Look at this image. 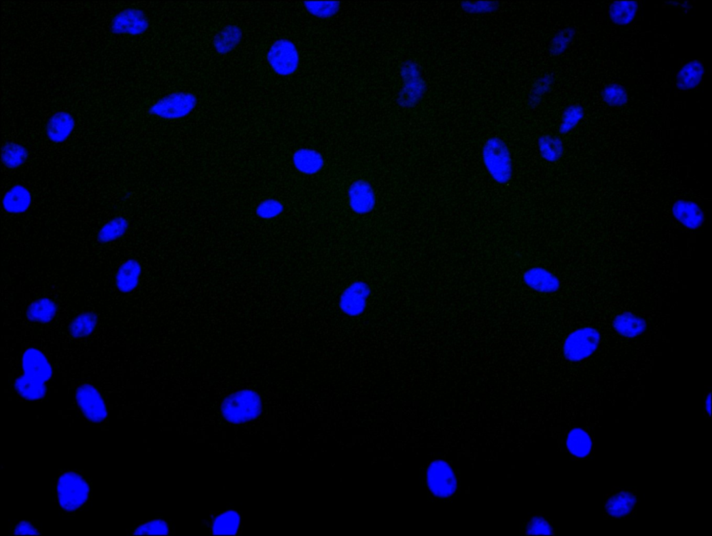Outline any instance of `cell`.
Masks as SVG:
<instances>
[{
    "mask_svg": "<svg viewBox=\"0 0 712 536\" xmlns=\"http://www.w3.org/2000/svg\"><path fill=\"white\" fill-rule=\"evenodd\" d=\"M262 412L259 395L251 390H243L227 397L222 405L225 418L234 423H240L257 418Z\"/></svg>",
    "mask_w": 712,
    "mask_h": 536,
    "instance_id": "1",
    "label": "cell"
},
{
    "mask_svg": "<svg viewBox=\"0 0 712 536\" xmlns=\"http://www.w3.org/2000/svg\"><path fill=\"white\" fill-rule=\"evenodd\" d=\"M483 161L492 178L501 184L508 183L512 175V159L508 148L499 139H489L483 148Z\"/></svg>",
    "mask_w": 712,
    "mask_h": 536,
    "instance_id": "2",
    "label": "cell"
},
{
    "mask_svg": "<svg viewBox=\"0 0 712 536\" xmlns=\"http://www.w3.org/2000/svg\"><path fill=\"white\" fill-rule=\"evenodd\" d=\"M89 493L88 484L78 474L67 472L59 478L58 500L65 511L72 512L80 508L87 502Z\"/></svg>",
    "mask_w": 712,
    "mask_h": 536,
    "instance_id": "3",
    "label": "cell"
},
{
    "mask_svg": "<svg viewBox=\"0 0 712 536\" xmlns=\"http://www.w3.org/2000/svg\"><path fill=\"white\" fill-rule=\"evenodd\" d=\"M196 104L197 99L192 93L177 92L157 101L150 107V112L163 119H179L190 115Z\"/></svg>",
    "mask_w": 712,
    "mask_h": 536,
    "instance_id": "4",
    "label": "cell"
},
{
    "mask_svg": "<svg viewBox=\"0 0 712 536\" xmlns=\"http://www.w3.org/2000/svg\"><path fill=\"white\" fill-rule=\"evenodd\" d=\"M600 340L599 331L594 328L577 329L566 338L564 345V356L572 362L584 360L595 352Z\"/></svg>",
    "mask_w": 712,
    "mask_h": 536,
    "instance_id": "5",
    "label": "cell"
},
{
    "mask_svg": "<svg viewBox=\"0 0 712 536\" xmlns=\"http://www.w3.org/2000/svg\"><path fill=\"white\" fill-rule=\"evenodd\" d=\"M267 61L273 71L282 76H288L297 71L299 57L295 44L287 39L273 43L267 52Z\"/></svg>",
    "mask_w": 712,
    "mask_h": 536,
    "instance_id": "6",
    "label": "cell"
},
{
    "mask_svg": "<svg viewBox=\"0 0 712 536\" xmlns=\"http://www.w3.org/2000/svg\"><path fill=\"white\" fill-rule=\"evenodd\" d=\"M427 483L434 496L448 498L457 487V478L450 466L443 461L433 462L427 471Z\"/></svg>",
    "mask_w": 712,
    "mask_h": 536,
    "instance_id": "7",
    "label": "cell"
},
{
    "mask_svg": "<svg viewBox=\"0 0 712 536\" xmlns=\"http://www.w3.org/2000/svg\"><path fill=\"white\" fill-rule=\"evenodd\" d=\"M79 407L90 421L100 423L107 416L104 402L97 391L91 385L81 386L76 392Z\"/></svg>",
    "mask_w": 712,
    "mask_h": 536,
    "instance_id": "8",
    "label": "cell"
},
{
    "mask_svg": "<svg viewBox=\"0 0 712 536\" xmlns=\"http://www.w3.org/2000/svg\"><path fill=\"white\" fill-rule=\"evenodd\" d=\"M24 376L45 383L51 379L52 369L45 355L34 348L27 349L23 356Z\"/></svg>",
    "mask_w": 712,
    "mask_h": 536,
    "instance_id": "9",
    "label": "cell"
},
{
    "mask_svg": "<svg viewBox=\"0 0 712 536\" xmlns=\"http://www.w3.org/2000/svg\"><path fill=\"white\" fill-rule=\"evenodd\" d=\"M148 27L145 14L139 10H126L115 19L113 29L119 34L137 35L143 33Z\"/></svg>",
    "mask_w": 712,
    "mask_h": 536,
    "instance_id": "10",
    "label": "cell"
},
{
    "mask_svg": "<svg viewBox=\"0 0 712 536\" xmlns=\"http://www.w3.org/2000/svg\"><path fill=\"white\" fill-rule=\"evenodd\" d=\"M74 128L73 117L67 113H58L48 121L46 127L47 136L51 141L60 143L68 139Z\"/></svg>",
    "mask_w": 712,
    "mask_h": 536,
    "instance_id": "11",
    "label": "cell"
},
{
    "mask_svg": "<svg viewBox=\"0 0 712 536\" xmlns=\"http://www.w3.org/2000/svg\"><path fill=\"white\" fill-rule=\"evenodd\" d=\"M349 199L352 209L360 213L369 212L375 205L372 188L364 181H357L351 186Z\"/></svg>",
    "mask_w": 712,
    "mask_h": 536,
    "instance_id": "12",
    "label": "cell"
},
{
    "mask_svg": "<svg viewBox=\"0 0 712 536\" xmlns=\"http://www.w3.org/2000/svg\"><path fill=\"white\" fill-rule=\"evenodd\" d=\"M141 274L140 264L135 259H129L119 268L116 276V284L123 293L133 292L138 286Z\"/></svg>",
    "mask_w": 712,
    "mask_h": 536,
    "instance_id": "13",
    "label": "cell"
},
{
    "mask_svg": "<svg viewBox=\"0 0 712 536\" xmlns=\"http://www.w3.org/2000/svg\"><path fill=\"white\" fill-rule=\"evenodd\" d=\"M614 328L623 337L634 338L646 331L647 324L640 316L630 312H624L615 318Z\"/></svg>",
    "mask_w": 712,
    "mask_h": 536,
    "instance_id": "14",
    "label": "cell"
},
{
    "mask_svg": "<svg viewBox=\"0 0 712 536\" xmlns=\"http://www.w3.org/2000/svg\"><path fill=\"white\" fill-rule=\"evenodd\" d=\"M3 204L5 211L9 213H23L30 208L32 204V196L27 188L21 185H16L5 194Z\"/></svg>",
    "mask_w": 712,
    "mask_h": 536,
    "instance_id": "15",
    "label": "cell"
},
{
    "mask_svg": "<svg viewBox=\"0 0 712 536\" xmlns=\"http://www.w3.org/2000/svg\"><path fill=\"white\" fill-rule=\"evenodd\" d=\"M525 281L532 288L541 292H552L556 291L560 283L550 272L542 269H533L525 274Z\"/></svg>",
    "mask_w": 712,
    "mask_h": 536,
    "instance_id": "16",
    "label": "cell"
},
{
    "mask_svg": "<svg viewBox=\"0 0 712 536\" xmlns=\"http://www.w3.org/2000/svg\"><path fill=\"white\" fill-rule=\"evenodd\" d=\"M242 31L236 25L225 27L214 39V47L219 54H228L233 51L242 38Z\"/></svg>",
    "mask_w": 712,
    "mask_h": 536,
    "instance_id": "17",
    "label": "cell"
},
{
    "mask_svg": "<svg viewBox=\"0 0 712 536\" xmlns=\"http://www.w3.org/2000/svg\"><path fill=\"white\" fill-rule=\"evenodd\" d=\"M57 307L51 300L43 298L32 303L27 311L28 319L35 323H47L56 316Z\"/></svg>",
    "mask_w": 712,
    "mask_h": 536,
    "instance_id": "18",
    "label": "cell"
},
{
    "mask_svg": "<svg viewBox=\"0 0 712 536\" xmlns=\"http://www.w3.org/2000/svg\"><path fill=\"white\" fill-rule=\"evenodd\" d=\"M295 164L299 171L313 174L318 172L323 167V160L321 156L314 150L302 149L296 152L294 156Z\"/></svg>",
    "mask_w": 712,
    "mask_h": 536,
    "instance_id": "19",
    "label": "cell"
},
{
    "mask_svg": "<svg viewBox=\"0 0 712 536\" xmlns=\"http://www.w3.org/2000/svg\"><path fill=\"white\" fill-rule=\"evenodd\" d=\"M97 323V316L93 312H84L77 316L71 323L69 331L73 338H82L91 335Z\"/></svg>",
    "mask_w": 712,
    "mask_h": 536,
    "instance_id": "20",
    "label": "cell"
},
{
    "mask_svg": "<svg viewBox=\"0 0 712 536\" xmlns=\"http://www.w3.org/2000/svg\"><path fill=\"white\" fill-rule=\"evenodd\" d=\"M128 227V222L126 219L115 218L108 222L100 229L97 233V240L103 244L115 242L126 233Z\"/></svg>",
    "mask_w": 712,
    "mask_h": 536,
    "instance_id": "21",
    "label": "cell"
},
{
    "mask_svg": "<svg viewBox=\"0 0 712 536\" xmlns=\"http://www.w3.org/2000/svg\"><path fill=\"white\" fill-rule=\"evenodd\" d=\"M15 388L22 397L31 401L42 399L46 393L44 383L29 379L24 375L16 380Z\"/></svg>",
    "mask_w": 712,
    "mask_h": 536,
    "instance_id": "22",
    "label": "cell"
},
{
    "mask_svg": "<svg viewBox=\"0 0 712 536\" xmlns=\"http://www.w3.org/2000/svg\"><path fill=\"white\" fill-rule=\"evenodd\" d=\"M636 503L634 496L628 492H622L611 498L606 504L608 513L616 517L628 514Z\"/></svg>",
    "mask_w": 712,
    "mask_h": 536,
    "instance_id": "23",
    "label": "cell"
},
{
    "mask_svg": "<svg viewBox=\"0 0 712 536\" xmlns=\"http://www.w3.org/2000/svg\"><path fill=\"white\" fill-rule=\"evenodd\" d=\"M591 441L588 435L580 428L573 430L568 437L567 447L575 456L584 458L591 450Z\"/></svg>",
    "mask_w": 712,
    "mask_h": 536,
    "instance_id": "24",
    "label": "cell"
},
{
    "mask_svg": "<svg viewBox=\"0 0 712 536\" xmlns=\"http://www.w3.org/2000/svg\"><path fill=\"white\" fill-rule=\"evenodd\" d=\"M240 522V517L238 513L229 511L219 515L214 521L213 525L214 535H236L238 532Z\"/></svg>",
    "mask_w": 712,
    "mask_h": 536,
    "instance_id": "25",
    "label": "cell"
},
{
    "mask_svg": "<svg viewBox=\"0 0 712 536\" xmlns=\"http://www.w3.org/2000/svg\"><path fill=\"white\" fill-rule=\"evenodd\" d=\"M27 152L22 145L10 143L6 144L3 150V162L5 166L10 169H17L26 162Z\"/></svg>",
    "mask_w": 712,
    "mask_h": 536,
    "instance_id": "26",
    "label": "cell"
},
{
    "mask_svg": "<svg viewBox=\"0 0 712 536\" xmlns=\"http://www.w3.org/2000/svg\"><path fill=\"white\" fill-rule=\"evenodd\" d=\"M676 207L677 216L682 220V222L690 224L691 226L700 222V212L694 205L685 202L676 205Z\"/></svg>",
    "mask_w": 712,
    "mask_h": 536,
    "instance_id": "27",
    "label": "cell"
},
{
    "mask_svg": "<svg viewBox=\"0 0 712 536\" xmlns=\"http://www.w3.org/2000/svg\"><path fill=\"white\" fill-rule=\"evenodd\" d=\"M169 528L167 523L161 520L151 521L139 526L134 535H168Z\"/></svg>",
    "mask_w": 712,
    "mask_h": 536,
    "instance_id": "28",
    "label": "cell"
},
{
    "mask_svg": "<svg viewBox=\"0 0 712 536\" xmlns=\"http://www.w3.org/2000/svg\"><path fill=\"white\" fill-rule=\"evenodd\" d=\"M307 7L312 14L319 16H330L337 9L336 5L333 3H310Z\"/></svg>",
    "mask_w": 712,
    "mask_h": 536,
    "instance_id": "29",
    "label": "cell"
},
{
    "mask_svg": "<svg viewBox=\"0 0 712 536\" xmlns=\"http://www.w3.org/2000/svg\"><path fill=\"white\" fill-rule=\"evenodd\" d=\"M527 533L531 535H549L552 534V528L549 523L542 518H534L529 524Z\"/></svg>",
    "mask_w": 712,
    "mask_h": 536,
    "instance_id": "30",
    "label": "cell"
},
{
    "mask_svg": "<svg viewBox=\"0 0 712 536\" xmlns=\"http://www.w3.org/2000/svg\"><path fill=\"white\" fill-rule=\"evenodd\" d=\"M542 154L547 159H555L559 153L558 143L551 139H543L540 143Z\"/></svg>",
    "mask_w": 712,
    "mask_h": 536,
    "instance_id": "31",
    "label": "cell"
},
{
    "mask_svg": "<svg viewBox=\"0 0 712 536\" xmlns=\"http://www.w3.org/2000/svg\"><path fill=\"white\" fill-rule=\"evenodd\" d=\"M15 535H39V532L30 523L21 522L16 527Z\"/></svg>",
    "mask_w": 712,
    "mask_h": 536,
    "instance_id": "32",
    "label": "cell"
},
{
    "mask_svg": "<svg viewBox=\"0 0 712 536\" xmlns=\"http://www.w3.org/2000/svg\"><path fill=\"white\" fill-rule=\"evenodd\" d=\"M706 410L709 415L711 414V395L709 394L706 399Z\"/></svg>",
    "mask_w": 712,
    "mask_h": 536,
    "instance_id": "33",
    "label": "cell"
}]
</instances>
